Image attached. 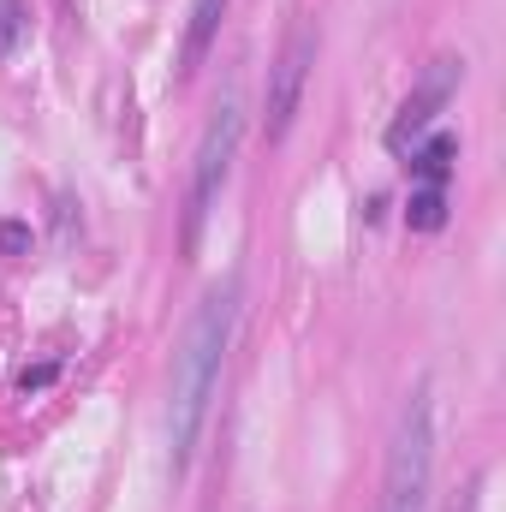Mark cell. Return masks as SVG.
<instances>
[{
  "mask_svg": "<svg viewBox=\"0 0 506 512\" xmlns=\"http://www.w3.org/2000/svg\"><path fill=\"white\" fill-rule=\"evenodd\" d=\"M24 30H30L24 0H0V54H12V48L24 42Z\"/></svg>",
  "mask_w": 506,
  "mask_h": 512,
  "instance_id": "cell-9",
  "label": "cell"
},
{
  "mask_svg": "<svg viewBox=\"0 0 506 512\" xmlns=\"http://www.w3.org/2000/svg\"><path fill=\"white\" fill-rule=\"evenodd\" d=\"M316 48H322L316 24H310V18L292 24L280 60H274V72H268V114H262L268 143H280V137L292 131V120H298V108H304V84H310V66H316Z\"/></svg>",
  "mask_w": 506,
  "mask_h": 512,
  "instance_id": "cell-4",
  "label": "cell"
},
{
  "mask_svg": "<svg viewBox=\"0 0 506 512\" xmlns=\"http://www.w3.org/2000/svg\"><path fill=\"white\" fill-rule=\"evenodd\" d=\"M459 78H465V60H459V54H441V60L423 72V84H417V90L399 102V114H393V126H387V149H393V155H405V149H411L423 131L435 126V114L453 102Z\"/></svg>",
  "mask_w": 506,
  "mask_h": 512,
  "instance_id": "cell-5",
  "label": "cell"
},
{
  "mask_svg": "<svg viewBox=\"0 0 506 512\" xmlns=\"http://www.w3.org/2000/svg\"><path fill=\"white\" fill-rule=\"evenodd\" d=\"M405 227L411 233H441L447 227V185H417L405 197Z\"/></svg>",
  "mask_w": 506,
  "mask_h": 512,
  "instance_id": "cell-8",
  "label": "cell"
},
{
  "mask_svg": "<svg viewBox=\"0 0 506 512\" xmlns=\"http://www.w3.org/2000/svg\"><path fill=\"white\" fill-rule=\"evenodd\" d=\"M48 382H54V364H36V370H24V376H18L24 393H36V387H48Z\"/></svg>",
  "mask_w": 506,
  "mask_h": 512,
  "instance_id": "cell-11",
  "label": "cell"
},
{
  "mask_svg": "<svg viewBox=\"0 0 506 512\" xmlns=\"http://www.w3.org/2000/svg\"><path fill=\"white\" fill-rule=\"evenodd\" d=\"M239 137H245V108H239V90H227V96L215 102V120H209V131H203V143H197V161H191L185 227H179V251H185V256L197 251V239H203V221H209V209H215V197H221L227 173H233Z\"/></svg>",
  "mask_w": 506,
  "mask_h": 512,
  "instance_id": "cell-3",
  "label": "cell"
},
{
  "mask_svg": "<svg viewBox=\"0 0 506 512\" xmlns=\"http://www.w3.org/2000/svg\"><path fill=\"white\" fill-rule=\"evenodd\" d=\"M0 256H30V227L24 221H0Z\"/></svg>",
  "mask_w": 506,
  "mask_h": 512,
  "instance_id": "cell-10",
  "label": "cell"
},
{
  "mask_svg": "<svg viewBox=\"0 0 506 512\" xmlns=\"http://www.w3.org/2000/svg\"><path fill=\"white\" fill-rule=\"evenodd\" d=\"M221 18H227V0H191V24H185V48H179V78H191L203 66V54L221 36Z\"/></svg>",
  "mask_w": 506,
  "mask_h": 512,
  "instance_id": "cell-6",
  "label": "cell"
},
{
  "mask_svg": "<svg viewBox=\"0 0 506 512\" xmlns=\"http://www.w3.org/2000/svg\"><path fill=\"white\" fill-rule=\"evenodd\" d=\"M453 155H459V137L435 131L423 149H411V179H417V185H447V179H453Z\"/></svg>",
  "mask_w": 506,
  "mask_h": 512,
  "instance_id": "cell-7",
  "label": "cell"
},
{
  "mask_svg": "<svg viewBox=\"0 0 506 512\" xmlns=\"http://www.w3.org/2000/svg\"><path fill=\"white\" fill-rule=\"evenodd\" d=\"M429 477H435V399H429V382H417L393 423L381 512H429Z\"/></svg>",
  "mask_w": 506,
  "mask_h": 512,
  "instance_id": "cell-2",
  "label": "cell"
},
{
  "mask_svg": "<svg viewBox=\"0 0 506 512\" xmlns=\"http://www.w3.org/2000/svg\"><path fill=\"white\" fill-rule=\"evenodd\" d=\"M239 274H227L221 286L203 292L197 316L185 322V340L173 352V393H167V441H173V471L191 465L197 441H203V423H209V405H215V387L227 370V346H233V322H239Z\"/></svg>",
  "mask_w": 506,
  "mask_h": 512,
  "instance_id": "cell-1",
  "label": "cell"
}]
</instances>
